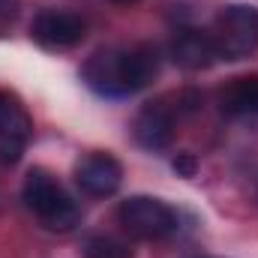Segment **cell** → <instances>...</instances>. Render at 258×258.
<instances>
[{"instance_id": "cell-11", "label": "cell", "mask_w": 258, "mask_h": 258, "mask_svg": "<svg viewBox=\"0 0 258 258\" xmlns=\"http://www.w3.org/2000/svg\"><path fill=\"white\" fill-rule=\"evenodd\" d=\"M84 258H132V249H129V243L117 240V237L96 234V237H87Z\"/></svg>"}, {"instance_id": "cell-4", "label": "cell", "mask_w": 258, "mask_h": 258, "mask_svg": "<svg viewBox=\"0 0 258 258\" xmlns=\"http://www.w3.org/2000/svg\"><path fill=\"white\" fill-rule=\"evenodd\" d=\"M117 222L123 225L126 234L138 237V240H165V237L177 234V228H180L177 210L150 195H132L126 201H120Z\"/></svg>"}, {"instance_id": "cell-8", "label": "cell", "mask_w": 258, "mask_h": 258, "mask_svg": "<svg viewBox=\"0 0 258 258\" xmlns=\"http://www.w3.org/2000/svg\"><path fill=\"white\" fill-rule=\"evenodd\" d=\"M174 129H177V114L168 102L156 99L147 102L132 123V135L144 150H165L174 141Z\"/></svg>"}, {"instance_id": "cell-5", "label": "cell", "mask_w": 258, "mask_h": 258, "mask_svg": "<svg viewBox=\"0 0 258 258\" xmlns=\"http://www.w3.org/2000/svg\"><path fill=\"white\" fill-rule=\"evenodd\" d=\"M30 36L36 45L48 51H66V48H75L87 36V21L69 9H45L33 18Z\"/></svg>"}, {"instance_id": "cell-9", "label": "cell", "mask_w": 258, "mask_h": 258, "mask_svg": "<svg viewBox=\"0 0 258 258\" xmlns=\"http://www.w3.org/2000/svg\"><path fill=\"white\" fill-rule=\"evenodd\" d=\"M171 60L180 66V69H207L216 57V48H213V39L207 30H195V27H183L174 39H171V48H168Z\"/></svg>"}, {"instance_id": "cell-7", "label": "cell", "mask_w": 258, "mask_h": 258, "mask_svg": "<svg viewBox=\"0 0 258 258\" xmlns=\"http://www.w3.org/2000/svg\"><path fill=\"white\" fill-rule=\"evenodd\" d=\"M75 183L84 195H93V198L114 195L123 183V165L111 153H102V150L87 153L75 165Z\"/></svg>"}, {"instance_id": "cell-1", "label": "cell", "mask_w": 258, "mask_h": 258, "mask_svg": "<svg viewBox=\"0 0 258 258\" xmlns=\"http://www.w3.org/2000/svg\"><path fill=\"white\" fill-rule=\"evenodd\" d=\"M87 87L108 99H123L144 90L159 75V51L153 45L99 48L81 69Z\"/></svg>"}, {"instance_id": "cell-13", "label": "cell", "mask_w": 258, "mask_h": 258, "mask_svg": "<svg viewBox=\"0 0 258 258\" xmlns=\"http://www.w3.org/2000/svg\"><path fill=\"white\" fill-rule=\"evenodd\" d=\"M111 3H135V0H111Z\"/></svg>"}, {"instance_id": "cell-6", "label": "cell", "mask_w": 258, "mask_h": 258, "mask_svg": "<svg viewBox=\"0 0 258 258\" xmlns=\"http://www.w3.org/2000/svg\"><path fill=\"white\" fill-rule=\"evenodd\" d=\"M30 132L33 123L24 105L12 93L0 90V162L3 165H15L24 156L30 144Z\"/></svg>"}, {"instance_id": "cell-12", "label": "cell", "mask_w": 258, "mask_h": 258, "mask_svg": "<svg viewBox=\"0 0 258 258\" xmlns=\"http://www.w3.org/2000/svg\"><path fill=\"white\" fill-rule=\"evenodd\" d=\"M195 168H198V162H195L192 153H180V156L174 159V171H177V174H183V177H192Z\"/></svg>"}, {"instance_id": "cell-10", "label": "cell", "mask_w": 258, "mask_h": 258, "mask_svg": "<svg viewBox=\"0 0 258 258\" xmlns=\"http://www.w3.org/2000/svg\"><path fill=\"white\" fill-rule=\"evenodd\" d=\"M219 111L231 120L258 117V75H243L219 90Z\"/></svg>"}, {"instance_id": "cell-3", "label": "cell", "mask_w": 258, "mask_h": 258, "mask_svg": "<svg viewBox=\"0 0 258 258\" xmlns=\"http://www.w3.org/2000/svg\"><path fill=\"white\" fill-rule=\"evenodd\" d=\"M207 33L219 60H243L258 51V9L240 3L225 6Z\"/></svg>"}, {"instance_id": "cell-2", "label": "cell", "mask_w": 258, "mask_h": 258, "mask_svg": "<svg viewBox=\"0 0 258 258\" xmlns=\"http://www.w3.org/2000/svg\"><path fill=\"white\" fill-rule=\"evenodd\" d=\"M21 195H24L27 210L51 231H72L81 222V207L45 168L27 171Z\"/></svg>"}]
</instances>
